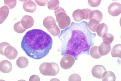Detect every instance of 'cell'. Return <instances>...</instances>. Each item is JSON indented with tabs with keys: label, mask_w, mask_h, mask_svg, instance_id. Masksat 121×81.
Segmentation results:
<instances>
[{
	"label": "cell",
	"mask_w": 121,
	"mask_h": 81,
	"mask_svg": "<svg viewBox=\"0 0 121 81\" xmlns=\"http://www.w3.org/2000/svg\"><path fill=\"white\" fill-rule=\"evenodd\" d=\"M96 36L89 30L87 22H72L70 26L61 31L58 36L61 43V54L70 55L76 60L83 54L89 55Z\"/></svg>",
	"instance_id": "cell-1"
},
{
	"label": "cell",
	"mask_w": 121,
	"mask_h": 81,
	"mask_svg": "<svg viewBox=\"0 0 121 81\" xmlns=\"http://www.w3.org/2000/svg\"><path fill=\"white\" fill-rule=\"evenodd\" d=\"M52 45L51 36L39 29L28 31L21 43L22 48L27 55L35 59H40L47 55Z\"/></svg>",
	"instance_id": "cell-2"
},
{
	"label": "cell",
	"mask_w": 121,
	"mask_h": 81,
	"mask_svg": "<svg viewBox=\"0 0 121 81\" xmlns=\"http://www.w3.org/2000/svg\"><path fill=\"white\" fill-rule=\"evenodd\" d=\"M41 73L44 76H55L59 73L58 65L54 63H44L41 64L39 68Z\"/></svg>",
	"instance_id": "cell-3"
},
{
	"label": "cell",
	"mask_w": 121,
	"mask_h": 81,
	"mask_svg": "<svg viewBox=\"0 0 121 81\" xmlns=\"http://www.w3.org/2000/svg\"><path fill=\"white\" fill-rule=\"evenodd\" d=\"M56 21L61 29H64L71 24V19L62 8L59 7L55 11Z\"/></svg>",
	"instance_id": "cell-4"
},
{
	"label": "cell",
	"mask_w": 121,
	"mask_h": 81,
	"mask_svg": "<svg viewBox=\"0 0 121 81\" xmlns=\"http://www.w3.org/2000/svg\"><path fill=\"white\" fill-rule=\"evenodd\" d=\"M75 62L74 57L70 55L66 54L62 58L60 64L62 68L67 70L72 67L74 64Z\"/></svg>",
	"instance_id": "cell-5"
},
{
	"label": "cell",
	"mask_w": 121,
	"mask_h": 81,
	"mask_svg": "<svg viewBox=\"0 0 121 81\" xmlns=\"http://www.w3.org/2000/svg\"><path fill=\"white\" fill-rule=\"evenodd\" d=\"M108 10L111 15L113 17L117 16L121 14V4L118 2L112 3L109 6Z\"/></svg>",
	"instance_id": "cell-6"
},
{
	"label": "cell",
	"mask_w": 121,
	"mask_h": 81,
	"mask_svg": "<svg viewBox=\"0 0 121 81\" xmlns=\"http://www.w3.org/2000/svg\"><path fill=\"white\" fill-rule=\"evenodd\" d=\"M106 70L103 66L98 65L95 66L92 69L91 73L94 77L97 79H102Z\"/></svg>",
	"instance_id": "cell-7"
},
{
	"label": "cell",
	"mask_w": 121,
	"mask_h": 81,
	"mask_svg": "<svg viewBox=\"0 0 121 81\" xmlns=\"http://www.w3.org/2000/svg\"><path fill=\"white\" fill-rule=\"evenodd\" d=\"M43 25L48 32L58 27L54 19L52 16L47 17L45 18L43 21Z\"/></svg>",
	"instance_id": "cell-8"
},
{
	"label": "cell",
	"mask_w": 121,
	"mask_h": 81,
	"mask_svg": "<svg viewBox=\"0 0 121 81\" xmlns=\"http://www.w3.org/2000/svg\"><path fill=\"white\" fill-rule=\"evenodd\" d=\"M4 56L10 60L14 59L17 56V51L11 45L9 46L5 49Z\"/></svg>",
	"instance_id": "cell-9"
},
{
	"label": "cell",
	"mask_w": 121,
	"mask_h": 81,
	"mask_svg": "<svg viewBox=\"0 0 121 81\" xmlns=\"http://www.w3.org/2000/svg\"><path fill=\"white\" fill-rule=\"evenodd\" d=\"M21 22L22 26L26 29L31 27L34 23L33 18L31 16L28 15L24 16Z\"/></svg>",
	"instance_id": "cell-10"
},
{
	"label": "cell",
	"mask_w": 121,
	"mask_h": 81,
	"mask_svg": "<svg viewBox=\"0 0 121 81\" xmlns=\"http://www.w3.org/2000/svg\"><path fill=\"white\" fill-rule=\"evenodd\" d=\"M12 65L11 62L7 60H4L0 62V70L2 72L8 73L11 71L12 69Z\"/></svg>",
	"instance_id": "cell-11"
},
{
	"label": "cell",
	"mask_w": 121,
	"mask_h": 81,
	"mask_svg": "<svg viewBox=\"0 0 121 81\" xmlns=\"http://www.w3.org/2000/svg\"><path fill=\"white\" fill-rule=\"evenodd\" d=\"M36 8V5L31 0H25L23 4L24 10L27 12L34 13L35 11Z\"/></svg>",
	"instance_id": "cell-12"
},
{
	"label": "cell",
	"mask_w": 121,
	"mask_h": 81,
	"mask_svg": "<svg viewBox=\"0 0 121 81\" xmlns=\"http://www.w3.org/2000/svg\"><path fill=\"white\" fill-rule=\"evenodd\" d=\"M72 17L74 20L77 22H81L86 18L85 12L83 9H78L74 11Z\"/></svg>",
	"instance_id": "cell-13"
},
{
	"label": "cell",
	"mask_w": 121,
	"mask_h": 81,
	"mask_svg": "<svg viewBox=\"0 0 121 81\" xmlns=\"http://www.w3.org/2000/svg\"><path fill=\"white\" fill-rule=\"evenodd\" d=\"M111 45L102 43L99 47V52L101 55L105 56L108 54L111 50Z\"/></svg>",
	"instance_id": "cell-14"
},
{
	"label": "cell",
	"mask_w": 121,
	"mask_h": 81,
	"mask_svg": "<svg viewBox=\"0 0 121 81\" xmlns=\"http://www.w3.org/2000/svg\"><path fill=\"white\" fill-rule=\"evenodd\" d=\"M108 28L107 26L104 23L99 24L97 27L96 32L98 35L103 37L105 34L107 32Z\"/></svg>",
	"instance_id": "cell-15"
},
{
	"label": "cell",
	"mask_w": 121,
	"mask_h": 81,
	"mask_svg": "<svg viewBox=\"0 0 121 81\" xmlns=\"http://www.w3.org/2000/svg\"><path fill=\"white\" fill-rule=\"evenodd\" d=\"M9 8L6 6H4L0 9V24L2 23L8 16Z\"/></svg>",
	"instance_id": "cell-16"
},
{
	"label": "cell",
	"mask_w": 121,
	"mask_h": 81,
	"mask_svg": "<svg viewBox=\"0 0 121 81\" xmlns=\"http://www.w3.org/2000/svg\"><path fill=\"white\" fill-rule=\"evenodd\" d=\"M99 47L94 46L91 47L90 49L89 54L93 58L95 59H99L102 57L99 52Z\"/></svg>",
	"instance_id": "cell-17"
},
{
	"label": "cell",
	"mask_w": 121,
	"mask_h": 81,
	"mask_svg": "<svg viewBox=\"0 0 121 81\" xmlns=\"http://www.w3.org/2000/svg\"><path fill=\"white\" fill-rule=\"evenodd\" d=\"M29 63L28 60L25 57H19L17 60V65L21 68H25L26 67Z\"/></svg>",
	"instance_id": "cell-18"
},
{
	"label": "cell",
	"mask_w": 121,
	"mask_h": 81,
	"mask_svg": "<svg viewBox=\"0 0 121 81\" xmlns=\"http://www.w3.org/2000/svg\"><path fill=\"white\" fill-rule=\"evenodd\" d=\"M111 54L113 58L118 57L121 58V45L117 44L113 47L111 52Z\"/></svg>",
	"instance_id": "cell-19"
},
{
	"label": "cell",
	"mask_w": 121,
	"mask_h": 81,
	"mask_svg": "<svg viewBox=\"0 0 121 81\" xmlns=\"http://www.w3.org/2000/svg\"><path fill=\"white\" fill-rule=\"evenodd\" d=\"M103 18V15L101 12L98 10L92 11L90 14L89 19H94L98 20L100 22Z\"/></svg>",
	"instance_id": "cell-20"
},
{
	"label": "cell",
	"mask_w": 121,
	"mask_h": 81,
	"mask_svg": "<svg viewBox=\"0 0 121 81\" xmlns=\"http://www.w3.org/2000/svg\"><path fill=\"white\" fill-rule=\"evenodd\" d=\"M100 22L98 20L94 19H90L88 24V27L91 31L96 32L97 27L100 24Z\"/></svg>",
	"instance_id": "cell-21"
},
{
	"label": "cell",
	"mask_w": 121,
	"mask_h": 81,
	"mask_svg": "<svg viewBox=\"0 0 121 81\" xmlns=\"http://www.w3.org/2000/svg\"><path fill=\"white\" fill-rule=\"evenodd\" d=\"M115 75L112 72H106L104 73L102 78L103 81H115Z\"/></svg>",
	"instance_id": "cell-22"
},
{
	"label": "cell",
	"mask_w": 121,
	"mask_h": 81,
	"mask_svg": "<svg viewBox=\"0 0 121 81\" xmlns=\"http://www.w3.org/2000/svg\"><path fill=\"white\" fill-rule=\"evenodd\" d=\"M59 1L57 0H51L48 3V9L50 10H55L59 8Z\"/></svg>",
	"instance_id": "cell-23"
},
{
	"label": "cell",
	"mask_w": 121,
	"mask_h": 81,
	"mask_svg": "<svg viewBox=\"0 0 121 81\" xmlns=\"http://www.w3.org/2000/svg\"><path fill=\"white\" fill-rule=\"evenodd\" d=\"M114 36L112 34L106 33L103 37V40L104 43L111 45L113 41Z\"/></svg>",
	"instance_id": "cell-24"
},
{
	"label": "cell",
	"mask_w": 121,
	"mask_h": 81,
	"mask_svg": "<svg viewBox=\"0 0 121 81\" xmlns=\"http://www.w3.org/2000/svg\"><path fill=\"white\" fill-rule=\"evenodd\" d=\"M13 27L15 32L18 33H22L25 31L26 30L22 26L21 21L16 23Z\"/></svg>",
	"instance_id": "cell-25"
},
{
	"label": "cell",
	"mask_w": 121,
	"mask_h": 81,
	"mask_svg": "<svg viewBox=\"0 0 121 81\" xmlns=\"http://www.w3.org/2000/svg\"><path fill=\"white\" fill-rule=\"evenodd\" d=\"M5 5L9 8V9L14 8L17 5V1L16 0H4Z\"/></svg>",
	"instance_id": "cell-26"
},
{
	"label": "cell",
	"mask_w": 121,
	"mask_h": 81,
	"mask_svg": "<svg viewBox=\"0 0 121 81\" xmlns=\"http://www.w3.org/2000/svg\"><path fill=\"white\" fill-rule=\"evenodd\" d=\"M10 45L8 43L3 42L0 44V53L3 55L4 56V50L7 47Z\"/></svg>",
	"instance_id": "cell-27"
},
{
	"label": "cell",
	"mask_w": 121,
	"mask_h": 81,
	"mask_svg": "<svg viewBox=\"0 0 121 81\" xmlns=\"http://www.w3.org/2000/svg\"><path fill=\"white\" fill-rule=\"evenodd\" d=\"M101 0H88L89 4L92 7H97L100 4Z\"/></svg>",
	"instance_id": "cell-28"
},
{
	"label": "cell",
	"mask_w": 121,
	"mask_h": 81,
	"mask_svg": "<svg viewBox=\"0 0 121 81\" xmlns=\"http://www.w3.org/2000/svg\"><path fill=\"white\" fill-rule=\"evenodd\" d=\"M69 81H81V78L79 75L73 74L70 76L69 77Z\"/></svg>",
	"instance_id": "cell-29"
},
{
	"label": "cell",
	"mask_w": 121,
	"mask_h": 81,
	"mask_svg": "<svg viewBox=\"0 0 121 81\" xmlns=\"http://www.w3.org/2000/svg\"><path fill=\"white\" fill-rule=\"evenodd\" d=\"M35 2L37 4L39 5V6H44L46 5L48 1V0H35Z\"/></svg>",
	"instance_id": "cell-30"
},
{
	"label": "cell",
	"mask_w": 121,
	"mask_h": 81,
	"mask_svg": "<svg viewBox=\"0 0 121 81\" xmlns=\"http://www.w3.org/2000/svg\"><path fill=\"white\" fill-rule=\"evenodd\" d=\"M85 12V20H89V16L91 12L92 11L91 10L88 9H83Z\"/></svg>",
	"instance_id": "cell-31"
},
{
	"label": "cell",
	"mask_w": 121,
	"mask_h": 81,
	"mask_svg": "<svg viewBox=\"0 0 121 81\" xmlns=\"http://www.w3.org/2000/svg\"><path fill=\"white\" fill-rule=\"evenodd\" d=\"M29 81H40V79L37 75H33L30 78Z\"/></svg>",
	"instance_id": "cell-32"
}]
</instances>
